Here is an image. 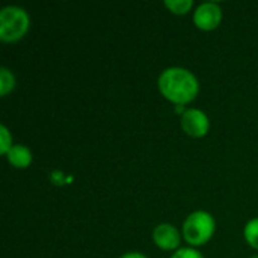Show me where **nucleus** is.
<instances>
[{
  "instance_id": "obj_6",
  "label": "nucleus",
  "mask_w": 258,
  "mask_h": 258,
  "mask_svg": "<svg viewBox=\"0 0 258 258\" xmlns=\"http://www.w3.org/2000/svg\"><path fill=\"white\" fill-rule=\"evenodd\" d=\"M180 233L174 225L162 224L154 228L153 231V240L156 246H159L163 251H172L180 246Z\"/></svg>"
},
{
  "instance_id": "obj_8",
  "label": "nucleus",
  "mask_w": 258,
  "mask_h": 258,
  "mask_svg": "<svg viewBox=\"0 0 258 258\" xmlns=\"http://www.w3.org/2000/svg\"><path fill=\"white\" fill-rule=\"evenodd\" d=\"M165 6L175 15H184L190 11V8L194 6L192 0H166Z\"/></svg>"
},
{
  "instance_id": "obj_12",
  "label": "nucleus",
  "mask_w": 258,
  "mask_h": 258,
  "mask_svg": "<svg viewBox=\"0 0 258 258\" xmlns=\"http://www.w3.org/2000/svg\"><path fill=\"white\" fill-rule=\"evenodd\" d=\"M171 258H204L201 252H198L194 248H181L175 254H172Z\"/></svg>"
},
{
  "instance_id": "obj_13",
  "label": "nucleus",
  "mask_w": 258,
  "mask_h": 258,
  "mask_svg": "<svg viewBox=\"0 0 258 258\" xmlns=\"http://www.w3.org/2000/svg\"><path fill=\"white\" fill-rule=\"evenodd\" d=\"M121 258H147L144 254H141V252H128V254H125V255H122Z\"/></svg>"
},
{
  "instance_id": "obj_4",
  "label": "nucleus",
  "mask_w": 258,
  "mask_h": 258,
  "mask_svg": "<svg viewBox=\"0 0 258 258\" xmlns=\"http://www.w3.org/2000/svg\"><path fill=\"white\" fill-rule=\"evenodd\" d=\"M181 128L190 138H204L210 128L209 116L198 109H189L181 116Z\"/></svg>"
},
{
  "instance_id": "obj_1",
  "label": "nucleus",
  "mask_w": 258,
  "mask_h": 258,
  "mask_svg": "<svg viewBox=\"0 0 258 258\" xmlns=\"http://www.w3.org/2000/svg\"><path fill=\"white\" fill-rule=\"evenodd\" d=\"M159 89L168 101L183 106L197 98L200 92V83L189 70L172 67L160 74Z\"/></svg>"
},
{
  "instance_id": "obj_3",
  "label": "nucleus",
  "mask_w": 258,
  "mask_h": 258,
  "mask_svg": "<svg viewBox=\"0 0 258 258\" xmlns=\"http://www.w3.org/2000/svg\"><path fill=\"white\" fill-rule=\"evenodd\" d=\"M215 219L207 212H195L183 224V237L192 246L206 245L215 234Z\"/></svg>"
},
{
  "instance_id": "obj_11",
  "label": "nucleus",
  "mask_w": 258,
  "mask_h": 258,
  "mask_svg": "<svg viewBox=\"0 0 258 258\" xmlns=\"http://www.w3.org/2000/svg\"><path fill=\"white\" fill-rule=\"evenodd\" d=\"M12 147H14L12 145V136H11L9 130L5 125H2L0 127V153L3 156H6Z\"/></svg>"
},
{
  "instance_id": "obj_7",
  "label": "nucleus",
  "mask_w": 258,
  "mask_h": 258,
  "mask_svg": "<svg viewBox=\"0 0 258 258\" xmlns=\"http://www.w3.org/2000/svg\"><path fill=\"white\" fill-rule=\"evenodd\" d=\"M9 165L18 168V169H24L32 163V153L27 147L24 145H14L9 153L6 154Z\"/></svg>"
},
{
  "instance_id": "obj_9",
  "label": "nucleus",
  "mask_w": 258,
  "mask_h": 258,
  "mask_svg": "<svg viewBox=\"0 0 258 258\" xmlns=\"http://www.w3.org/2000/svg\"><path fill=\"white\" fill-rule=\"evenodd\" d=\"M15 86V77L8 68L0 70V95L5 97L8 92H11Z\"/></svg>"
},
{
  "instance_id": "obj_14",
  "label": "nucleus",
  "mask_w": 258,
  "mask_h": 258,
  "mask_svg": "<svg viewBox=\"0 0 258 258\" xmlns=\"http://www.w3.org/2000/svg\"><path fill=\"white\" fill-rule=\"evenodd\" d=\"M251 258H258V255H254V257H251Z\"/></svg>"
},
{
  "instance_id": "obj_10",
  "label": "nucleus",
  "mask_w": 258,
  "mask_h": 258,
  "mask_svg": "<svg viewBox=\"0 0 258 258\" xmlns=\"http://www.w3.org/2000/svg\"><path fill=\"white\" fill-rule=\"evenodd\" d=\"M245 239L249 246L258 251V218L249 221L245 227Z\"/></svg>"
},
{
  "instance_id": "obj_5",
  "label": "nucleus",
  "mask_w": 258,
  "mask_h": 258,
  "mask_svg": "<svg viewBox=\"0 0 258 258\" xmlns=\"http://www.w3.org/2000/svg\"><path fill=\"white\" fill-rule=\"evenodd\" d=\"M222 21V11L216 3H203L195 9L194 23L198 29L210 32L215 30Z\"/></svg>"
},
{
  "instance_id": "obj_2",
  "label": "nucleus",
  "mask_w": 258,
  "mask_h": 258,
  "mask_svg": "<svg viewBox=\"0 0 258 258\" xmlns=\"http://www.w3.org/2000/svg\"><path fill=\"white\" fill-rule=\"evenodd\" d=\"M30 18L18 6H6L0 12V39L3 42H17L29 30Z\"/></svg>"
}]
</instances>
